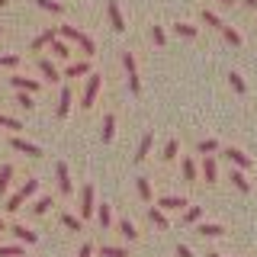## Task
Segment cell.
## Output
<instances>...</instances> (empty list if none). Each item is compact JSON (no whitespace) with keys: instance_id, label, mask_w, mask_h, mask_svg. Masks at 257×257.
Wrapping results in <instances>:
<instances>
[{"instance_id":"obj_1","label":"cell","mask_w":257,"mask_h":257,"mask_svg":"<svg viewBox=\"0 0 257 257\" xmlns=\"http://www.w3.org/2000/svg\"><path fill=\"white\" fill-rule=\"evenodd\" d=\"M58 36H64V39H71V42H77V45H80V52H84V55H93V52H96L93 39L87 36V32H80L77 26H58Z\"/></svg>"},{"instance_id":"obj_2","label":"cell","mask_w":257,"mask_h":257,"mask_svg":"<svg viewBox=\"0 0 257 257\" xmlns=\"http://www.w3.org/2000/svg\"><path fill=\"white\" fill-rule=\"evenodd\" d=\"M122 68H125V74H128V90L142 93V80H139V68H135V55L132 52H122Z\"/></svg>"},{"instance_id":"obj_3","label":"cell","mask_w":257,"mask_h":257,"mask_svg":"<svg viewBox=\"0 0 257 257\" xmlns=\"http://www.w3.org/2000/svg\"><path fill=\"white\" fill-rule=\"evenodd\" d=\"M100 84H103L100 74H90V77H87V87H84V100H80V106H87V109L93 106V103H96V93H100Z\"/></svg>"},{"instance_id":"obj_4","label":"cell","mask_w":257,"mask_h":257,"mask_svg":"<svg viewBox=\"0 0 257 257\" xmlns=\"http://www.w3.org/2000/svg\"><path fill=\"white\" fill-rule=\"evenodd\" d=\"M10 148H13V151H20V155H29V158H39V155H42V148H39V145H32V142H26V139H20V135H13V139H10Z\"/></svg>"},{"instance_id":"obj_5","label":"cell","mask_w":257,"mask_h":257,"mask_svg":"<svg viewBox=\"0 0 257 257\" xmlns=\"http://www.w3.org/2000/svg\"><path fill=\"white\" fill-rule=\"evenodd\" d=\"M93 215V187L80 190V219H90Z\"/></svg>"},{"instance_id":"obj_6","label":"cell","mask_w":257,"mask_h":257,"mask_svg":"<svg viewBox=\"0 0 257 257\" xmlns=\"http://www.w3.org/2000/svg\"><path fill=\"white\" fill-rule=\"evenodd\" d=\"M225 158H228L238 171H247V167H251V158H247L244 151H238V148H225Z\"/></svg>"},{"instance_id":"obj_7","label":"cell","mask_w":257,"mask_h":257,"mask_svg":"<svg viewBox=\"0 0 257 257\" xmlns=\"http://www.w3.org/2000/svg\"><path fill=\"white\" fill-rule=\"evenodd\" d=\"M55 39H58V29H42L36 39H32V52H39L42 45H52Z\"/></svg>"},{"instance_id":"obj_8","label":"cell","mask_w":257,"mask_h":257,"mask_svg":"<svg viewBox=\"0 0 257 257\" xmlns=\"http://www.w3.org/2000/svg\"><path fill=\"white\" fill-rule=\"evenodd\" d=\"M106 10H109V23H112V29L122 32V29H125V20H122V10H119V4H116V0H109Z\"/></svg>"},{"instance_id":"obj_9","label":"cell","mask_w":257,"mask_h":257,"mask_svg":"<svg viewBox=\"0 0 257 257\" xmlns=\"http://www.w3.org/2000/svg\"><path fill=\"white\" fill-rule=\"evenodd\" d=\"M55 174H58V190L61 193H71V177H68V164H64V161L55 164Z\"/></svg>"},{"instance_id":"obj_10","label":"cell","mask_w":257,"mask_h":257,"mask_svg":"<svg viewBox=\"0 0 257 257\" xmlns=\"http://www.w3.org/2000/svg\"><path fill=\"white\" fill-rule=\"evenodd\" d=\"M10 87H13V90L32 93V90H39V80H32V77H10Z\"/></svg>"},{"instance_id":"obj_11","label":"cell","mask_w":257,"mask_h":257,"mask_svg":"<svg viewBox=\"0 0 257 257\" xmlns=\"http://www.w3.org/2000/svg\"><path fill=\"white\" fill-rule=\"evenodd\" d=\"M151 145H155V132H145L142 142H139V151H135V161H145V155L151 151Z\"/></svg>"},{"instance_id":"obj_12","label":"cell","mask_w":257,"mask_h":257,"mask_svg":"<svg viewBox=\"0 0 257 257\" xmlns=\"http://www.w3.org/2000/svg\"><path fill=\"white\" fill-rule=\"evenodd\" d=\"M158 206L167 209V212H171V209H187V199H183V196H161Z\"/></svg>"},{"instance_id":"obj_13","label":"cell","mask_w":257,"mask_h":257,"mask_svg":"<svg viewBox=\"0 0 257 257\" xmlns=\"http://www.w3.org/2000/svg\"><path fill=\"white\" fill-rule=\"evenodd\" d=\"M71 100H74V96H71V87H61V103H58V119H64L71 112Z\"/></svg>"},{"instance_id":"obj_14","label":"cell","mask_w":257,"mask_h":257,"mask_svg":"<svg viewBox=\"0 0 257 257\" xmlns=\"http://www.w3.org/2000/svg\"><path fill=\"white\" fill-rule=\"evenodd\" d=\"M148 219L158 225V228H171V222H167V215H164V209H158V206H151L148 209Z\"/></svg>"},{"instance_id":"obj_15","label":"cell","mask_w":257,"mask_h":257,"mask_svg":"<svg viewBox=\"0 0 257 257\" xmlns=\"http://www.w3.org/2000/svg\"><path fill=\"white\" fill-rule=\"evenodd\" d=\"M196 231H199V235H206V238H219V235H222L225 228H222L219 222H203V225H199Z\"/></svg>"},{"instance_id":"obj_16","label":"cell","mask_w":257,"mask_h":257,"mask_svg":"<svg viewBox=\"0 0 257 257\" xmlns=\"http://www.w3.org/2000/svg\"><path fill=\"white\" fill-rule=\"evenodd\" d=\"M112 135H116V116L106 112L103 116V142H112Z\"/></svg>"},{"instance_id":"obj_17","label":"cell","mask_w":257,"mask_h":257,"mask_svg":"<svg viewBox=\"0 0 257 257\" xmlns=\"http://www.w3.org/2000/svg\"><path fill=\"white\" fill-rule=\"evenodd\" d=\"M228 180L235 183V187H238L241 193H247V190H251V180H247V177H244V171H238V167L231 171V177H228Z\"/></svg>"},{"instance_id":"obj_18","label":"cell","mask_w":257,"mask_h":257,"mask_svg":"<svg viewBox=\"0 0 257 257\" xmlns=\"http://www.w3.org/2000/svg\"><path fill=\"white\" fill-rule=\"evenodd\" d=\"M203 177H206L209 183L219 180V167H215V158H206V161H203Z\"/></svg>"},{"instance_id":"obj_19","label":"cell","mask_w":257,"mask_h":257,"mask_svg":"<svg viewBox=\"0 0 257 257\" xmlns=\"http://www.w3.org/2000/svg\"><path fill=\"white\" fill-rule=\"evenodd\" d=\"M13 238H20V241H26V244H32V241H36V231L32 228H26V225H13Z\"/></svg>"},{"instance_id":"obj_20","label":"cell","mask_w":257,"mask_h":257,"mask_svg":"<svg viewBox=\"0 0 257 257\" xmlns=\"http://www.w3.org/2000/svg\"><path fill=\"white\" fill-rule=\"evenodd\" d=\"M96 222H100V228H109V225H112V209L106 203L96 209Z\"/></svg>"},{"instance_id":"obj_21","label":"cell","mask_w":257,"mask_h":257,"mask_svg":"<svg viewBox=\"0 0 257 257\" xmlns=\"http://www.w3.org/2000/svg\"><path fill=\"white\" fill-rule=\"evenodd\" d=\"M39 68H42V74H45V80H52V84H58V71H55V64L52 61H48V58H42V61H39Z\"/></svg>"},{"instance_id":"obj_22","label":"cell","mask_w":257,"mask_h":257,"mask_svg":"<svg viewBox=\"0 0 257 257\" xmlns=\"http://www.w3.org/2000/svg\"><path fill=\"white\" fill-rule=\"evenodd\" d=\"M10 180H13V164H4V167H0V196L7 193V187H10Z\"/></svg>"},{"instance_id":"obj_23","label":"cell","mask_w":257,"mask_h":257,"mask_svg":"<svg viewBox=\"0 0 257 257\" xmlns=\"http://www.w3.org/2000/svg\"><path fill=\"white\" fill-rule=\"evenodd\" d=\"M87 71H90V64H87V61H74V64H68L64 77H80V74H87Z\"/></svg>"},{"instance_id":"obj_24","label":"cell","mask_w":257,"mask_h":257,"mask_svg":"<svg viewBox=\"0 0 257 257\" xmlns=\"http://www.w3.org/2000/svg\"><path fill=\"white\" fill-rule=\"evenodd\" d=\"M222 36H225V42H228V45H241V42H244V39H241V32L238 29H231V26H222Z\"/></svg>"},{"instance_id":"obj_25","label":"cell","mask_w":257,"mask_h":257,"mask_svg":"<svg viewBox=\"0 0 257 257\" xmlns=\"http://www.w3.org/2000/svg\"><path fill=\"white\" fill-rule=\"evenodd\" d=\"M203 219V206H190L187 212H183V225H193V222H199Z\"/></svg>"},{"instance_id":"obj_26","label":"cell","mask_w":257,"mask_h":257,"mask_svg":"<svg viewBox=\"0 0 257 257\" xmlns=\"http://www.w3.org/2000/svg\"><path fill=\"white\" fill-rule=\"evenodd\" d=\"M119 231H122V238H125V241H135V238H139V231H135V225L128 222V219L119 222Z\"/></svg>"},{"instance_id":"obj_27","label":"cell","mask_w":257,"mask_h":257,"mask_svg":"<svg viewBox=\"0 0 257 257\" xmlns=\"http://www.w3.org/2000/svg\"><path fill=\"white\" fill-rule=\"evenodd\" d=\"M183 180H196V161L193 158H183Z\"/></svg>"},{"instance_id":"obj_28","label":"cell","mask_w":257,"mask_h":257,"mask_svg":"<svg viewBox=\"0 0 257 257\" xmlns=\"http://www.w3.org/2000/svg\"><path fill=\"white\" fill-rule=\"evenodd\" d=\"M135 187H139V196L145 199V203H151V183L145 180V177H139V180H135Z\"/></svg>"},{"instance_id":"obj_29","label":"cell","mask_w":257,"mask_h":257,"mask_svg":"<svg viewBox=\"0 0 257 257\" xmlns=\"http://www.w3.org/2000/svg\"><path fill=\"white\" fill-rule=\"evenodd\" d=\"M52 52H55V55H58V58H64V61H68V58H71V48H68V45H64V42H61V39H55V42H52Z\"/></svg>"},{"instance_id":"obj_30","label":"cell","mask_w":257,"mask_h":257,"mask_svg":"<svg viewBox=\"0 0 257 257\" xmlns=\"http://www.w3.org/2000/svg\"><path fill=\"white\" fill-rule=\"evenodd\" d=\"M48 209H52V196H42V199H36V206H32V212H36V215H45Z\"/></svg>"},{"instance_id":"obj_31","label":"cell","mask_w":257,"mask_h":257,"mask_svg":"<svg viewBox=\"0 0 257 257\" xmlns=\"http://www.w3.org/2000/svg\"><path fill=\"white\" fill-rule=\"evenodd\" d=\"M61 222H64V228H68V231H80V219H77V215L64 212V215H61Z\"/></svg>"},{"instance_id":"obj_32","label":"cell","mask_w":257,"mask_h":257,"mask_svg":"<svg viewBox=\"0 0 257 257\" xmlns=\"http://www.w3.org/2000/svg\"><path fill=\"white\" fill-rule=\"evenodd\" d=\"M0 257H26V254H23L20 244H4L0 247Z\"/></svg>"},{"instance_id":"obj_33","label":"cell","mask_w":257,"mask_h":257,"mask_svg":"<svg viewBox=\"0 0 257 257\" xmlns=\"http://www.w3.org/2000/svg\"><path fill=\"white\" fill-rule=\"evenodd\" d=\"M228 84H231V87H235V90H238V93H244V90H247V87H244V77H241V74H238V71H231V74H228Z\"/></svg>"},{"instance_id":"obj_34","label":"cell","mask_w":257,"mask_h":257,"mask_svg":"<svg viewBox=\"0 0 257 257\" xmlns=\"http://www.w3.org/2000/svg\"><path fill=\"white\" fill-rule=\"evenodd\" d=\"M20 206H23V193H20V190H16V193H13V196H10V199H7V206H4V209H7V212H16V209H20Z\"/></svg>"},{"instance_id":"obj_35","label":"cell","mask_w":257,"mask_h":257,"mask_svg":"<svg viewBox=\"0 0 257 257\" xmlns=\"http://www.w3.org/2000/svg\"><path fill=\"white\" fill-rule=\"evenodd\" d=\"M36 4L42 7V10H48V13H61V10H64V7L58 4V0H36Z\"/></svg>"},{"instance_id":"obj_36","label":"cell","mask_w":257,"mask_h":257,"mask_svg":"<svg viewBox=\"0 0 257 257\" xmlns=\"http://www.w3.org/2000/svg\"><path fill=\"white\" fill-rule=\"evenodd\" d=\"M100 254H103V257H128V251H125V247H112V244H106Z\"/></svg>"},{"instance_id":"obj_37","label":"cell","mask_w":257,"mask_h":257,"mask_svg":"<svg viewBox=\"0 0 257 257\" xmlns=\"http://www.w3.org/2000/svg\"><path fill=\"white\" fill-rule=\"evenodd\" d=\"M203 23H209V26H215V29H222V26H225V23H222L212 10H203Z\"/></svg>"},{"instance_id":"obj_38","label":"cell","mask_w":257,"mask_h":257,"mask_svg":"<svg viewBox=\"0 0 257 257\" xmlns=\"http://www.w3.org/2000/svg\"><path fill=\"white\" fill-rule=\"evenodd\" d=\"M177 148H180V145H177V139H171L164 145V161H174L177 158Z\"/></svg>"},{"instance_id":"obj_39","label":"cell","mask_w":257,"mask_h":257,"mask_svg":"<svg viewBox=\"0 0 257 257\" xmlns=\"http://www.w3.org/2000/svg\"><path fill=\"white\" fill-rule=\"evenodd\" d=\"M16 103H20L23 109H32V106H36V103H32V96H29L26 90H20V93H16Z\"/></svg>"},{"instance_id":"obj_40","label":"cell","mask_w":257,"mask_h":257,"mask_svg":"<svg viewBox=\"0 0 257 257\" xmlns=\"http://www.w3.org/2000/svg\"><path fill=\"white\" fill-rule=\"evenodd\" d=\"M174 29L180 32V36H187V39H193V36H196V26H190V23H177Z\"/></svg>"},{"instance_id":"obj_41","label":"cell","mask_w":257,"mask_h":257,"mask_svg":"<svg viewBox=\"0 0 257 257\" xmlns=\"http://www.w3.org/2000/svg\"><path fill=\"white\" fill-rule=\"evenodd\" d=\"M0 128H16V132H20L23 122L20 119H10V116H0Z\"/></svg>"},{"instance_id":"obj_42","label":"cell","mask_w":257,"mask_h":257,"mask_svg":"<svg viewBox=\"0 0 257 257\" xmlns=\"http://www.w3.org/2000/svg\"><path fill=\"white\" fill-rule=\"evenodd\" d=\"M196 148L203 151V155H209V151H215V148H219V142H215V139H203V142L196 145Z\"/></svg>"},{"instance_id":"obj_43","label":"cell","mask_w":257,"mask_h":257,"mask_svg":"<svg viewBox=\"0 0 257 257\" xmlns=\"http://www.w3.org/2000/svg\"><path fill=\"white\" fill-rule=\"evenodd\" d=\"M151 39H155V45H167V36L161 26H151Z\"/></svg>"},{"instance_id":"obj_44","label":"cell","mask_w":257,"mask_h":257,"mask_svg":"<svg viewBox=\"0 0 257 257\" xmlns=\"http://www.w3.org/2000/svg\"><path fill=\"white\" fill-rule=\"evenodd\" d=\"M36 187H39V180H26V183H23V187H20L23 199H26V196H32V193H36Z\"/></svg>"},{"instance_id":"obj_45","label":"cell","mask_w":257,"mask_h":257,"mask_svg":"<svg viewBox=\"0 0 257 257\" xmlns=\"http://www.w3.org/2000/svg\"><path fill=\"white\" fill-rule=\"evenodd\" d=\"M13 64H20L16 55H0V68H13Z\"/></svg>"},{"instance_id":"obj_46","label":"cell","mask_w":257,"mask_h":257,"mask_svg":"<svg viewBox=\"0 0 257 257\" xmlns=\"http://www.w3.org/2000/svg\"><path fill=\"white\" fill-rule=\"evenodd\" d=\"M177 257H193V251L187 244H177Z\"/></svg>"},{"instance_id":"obj_47","label":"cell","mask_w":257,"mask_h":257,"mask_svg":"<svg viewBox=\"0 0 257 257\" xmlns=\"http://www.w3.org/2000/svg\"><path fill=\"white\" fill-rule=\"evenodd\" d=\"M93 254V244H80V251H77V257H90Z\"/></svg>"},{"instance_id":"obj_48","label":"cell","mask_w":257,"mask_h":257,"mask_svg":"<svg viewBox=\"0 0 257 257\" xmlns=\"http://www.w3.org/2000/svg\"><path fill=\"white\" fill-rule=\"evenodd\" d=\"M244 4H247V7H257V0H244Z\"/></svg>"},{"instance_id":"obj_49","label":"cell","mask_w":257,"mask_h":257,"mask_svg":"<svg viewBox=\"0 0 257 257\" xmlns=\"http://www.w3.org/2000/svg\"><path fill=\"white\" fill-rule=\"evenodd\" d=\"M206 257H222V254H215V251H212V254H206Z\"/></svg>"},{"instance_id":"obj_50","label":"cell","mask_w":257,"mask_h":257,"mask_svg":"<svg viewBox=\"0 0 257 257\" xmlns=\"http://www.w3.org/2000/svg\"><path fill=\"white\" fill-rule=\"evenodd\" d=\"M222 4H235V0H222Z\"/></svg>"},{"instance_id":"obj_51","label":"cell","mask_w":257,"mask_h":257,"mask_svg":"<svg viewBox=\"0 0 257 257\" xmlns=\"http://www.w3.org/2000/svg\"><path fill=\"white\" fill-rule=\"evenodd\" d=\"M0 231H4V222H0Z\"/></svg>"},{"instance_id":"obj_52","label":"cell","mask_w":257,"mask_h":257,"mask_svg":"<svg viewBox=\"0 0 257 257\" xmlns=\"http://www.w3.org/2000/svg\"><path fill=\"white\" fill-rule=\"evenodd\" d=\"M4 4H7V0H0V7H4Z\"/></svg>"}]
</instances>
